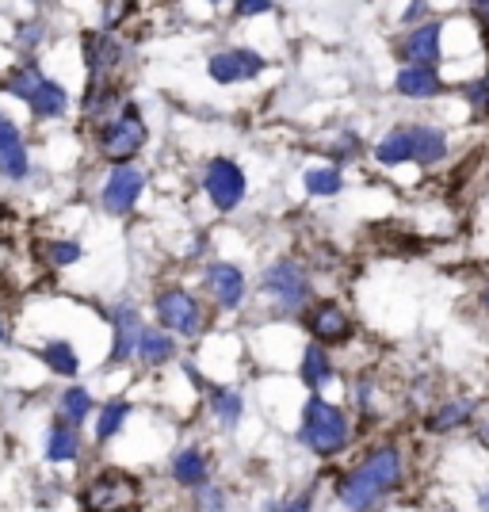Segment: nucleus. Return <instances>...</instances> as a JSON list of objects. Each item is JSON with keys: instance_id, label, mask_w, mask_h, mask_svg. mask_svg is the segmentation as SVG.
<instances>
[{"instance_id": "obj_1", "label": "nucleus", "mask_w": 489, "mask_h": 512, "mask_svg": "<svg viewBox=\"0 0 489 512\" xmlns=\"http://www.w3.org/2000/svg\"><path fill=\"white\" fill-rule=\"evenodd\" d=\"M402 482V451L394 444H379L356 470H348L337 482V497L348 512H367L379 497Z\"/></svg>"}, {"instance_id": "obj_2", "label": "nucleus", "mask_w": 489, "mask_h": 512, "mask_svg": "<svg viewBox=\"0 0 489 512\" xmlns=\"http://www.w3.org/2000/svg\"><path fill=\"white\" fill-rule=\"evenodd\" d=\"M348 417L344 409H337L325 398H310L306 409H302V425H298V440L314 455H337L348 444Z\"/></svg>"}, {"instance_id": "obj_3", "label": "nucleus", "mask_w": 489, "mask_h": 512, "mask_svg": "<svg viewBox=\"0 0 489 512\" xmlns=\"http://www.w3.org/2000/svg\"><path fill=\"white\" fill-rule=\"evenodd\" d=\"M142 486L138 478H130L123 470H100L81 493V509L85 512H138Z\"/></svg>"}, {"instance_id": "obj_4", "label": "nucleus", "mask_w": 489, "mask_h": 512, "mask_svg": "<svg viewBox=\"0 0 489 512\" xmlns=\"http://www.w3.org/2000/svg\"><path fill=\"white\" fill-rule=\"evenodd\" d=\"M146 146V123L134 104H123L115 119H107L100 127V153L115 165H130V157Z\"/></svg>"}, {"instance_id": "obj_5", "label": "nucleus", "mask_w": 489, "mask_h": 512, "mask_svg": "<svg viewBox=\"0 0 489 512\" xmlns=\"http://www.w3.org/2000/svg\"><path fill=\"white\" fill-rule=\"evenodd\" d=\"M260 291L276 302L279 310H302L310 302V276L302 272V264L295 260H279V264H268L264 276H260Z\"/></svg>"}, {"instance_id": "obj_6", "label": "nucleus", "mask_w": 489, "mask_h": 512, "mask_svg": "<svg viewBox=\"0 0 489 512\" xmlns=\"http://www.w3.org/2000/svg\"><path fill=\"white\" fill-rule=\"evenodd\" d=\"M157 318L165 325V333H176V337H199L203 329V310L184 287H169L157 295Z\"/></svg>"}, {"instance_id": "obj_7", "label": "nucleus", "mask_w": 489, "mask_h": 512, "mask_svg": "<svg viewBox=\"0 0 489 512\" xmlns=\"http://www.w3.org/2000/svg\"><path fill=\"white\" fill-rule=\"evenodd\" d=\"M245 188H249L245 184V172L230 157H214L211 165H207V172H203V192H207V199H211L218 211H234L237 203L245 199Z\"/></svg>"}, {"instance_id": "obj_8", "label": "nucleus", "mask_w": 489, "mask_h": 512, "mask_svg": "<svg viewBox=\"0 0 489 512\" xmlns=\"http://www.w3.org/2000/svg\"><path fill=\"white\" fill-rule=\"evenodd\" d=\"M207 73H211L218 85L253 81L256 73H264V58H260L256 50H245V46H234V50H218L211 62H207Z\"/></svg>"}, {"instance_id": "obj_9", "label": "nucleus", "mask_w": 489, "mask_h": 512, "mask_svg": "<svg viewBox=\"0 0 489 512\" xmlns=\"http://www.w3.org/2000/svg\"><path fill=\"white\" fill-rule=\"evenodd\" d=\"M142 188H146V172L138 169V165H115V172L107 176L104 184V211L127 214L138 203Z\"/></svg>"}, {"instance_id": "obj_10", "label": "nucleus", "mask_w": 489, "mask_h": 512, "mask_svg": "<svg viewBox=\"0 0 489 512\" xmlns=\"http://www.w3.org/2000/svg\"><path fill=\"white\" fill-rule=\"evenodd\" d=\"M440 35H444V27L436 20L413 27L402 43H398V58H405V65L436 69V62H440Z\"/></svg>"}, {"instance_id": "obj_11", "label": "nucleus", "mask_w": 489, "mask_h": 512, "mask_svg": "<svg viewBox=\"0 0 489 512\" xmlns=\"http://www.w3.org/2000/svg\"><path fill=\"white\" fill-rule=\"evenodd\" d=\"M81 46H85V65L92 73V81H107L111 69L123 62V43L111 31H88Z\"/></svg>"}, {"instance_id": "obj_12", "label": "nucleus", "mask_w": 489, "mask_h": 512, "mask_svg": "<svg viewBox=\"0 0 489 512\" xmlns=\"http://www.w3.org/2000/svg\"><path fill=\"white\" fill-rule=\"evenodd\" d=\"M31 172V157H27V142L23 130L0 111V176L8 180H23Z\"/></svg>"}, {"instance_id": "obj_13", "label": "nucleus", "mask_w": 489, "mask_h": 512, "mask_svg": "<svg viewBox=\"0 0 489 512\" xmlns=\"http://www.w3.org/2000/svg\"><path fill=\"white\" fill-rule=\"evenodd\" d=\"M207 291H211V299L222 310H237L245 302V276H241V268L226 264V260L207 264Z\"/></svg>"}, {"instance_id": "obj_14", "label": "nucleus", "mask_w": 489, "mask_h": 512, "mask_svg": "<svg viewBox=\"0 0 489 512\" xmlns=\"http://www.w3.org/2000/svg\"><path fill=\"white\" fill-rule=\"evenodd\" d=\"M306 325H310V333H314V341H318L321 348H325V344H341L352 337V321H348V314H344L337 302H318V306L310 310Z\"/></svg>"}, {"instance_id": "obj_15", "label": "nucleus", "mask_w": 489, "mask_h": 512, "mask_svg": "<svg viewBox=\"0 0 489 512\" xmlns=\"http://www.w3.org/2000/svg\"><path fill=\"white\" fill-rule=\"evenodd\" d=\"M111 329H115V344H111V360L123 363L134 356V348H138V337H142V318H138V310L134 306H115V314H111Z\"/></svg>"}, {"instance_id": "obj_16", "label": "nucleus", "mask_w": 489, "mask_h": 512, "mask_svg": "<svg viewBox=\"0 0 489 512\" xmlns=\"http://www.w3.org/2000/svg\"><path fill=\"white\" fill-rule=\"evenodd\" d=\"M394 88H398L402 96H409V100H436V96L444 92V81H440L436 69L405 65V69H398V77H394Z\"/></svg>"}, {"instance_id": "obj_17", "label": "nucleus", "mask_w": 489, "mask_h": 512, "mask_svg": "<svg viewBox=\"0 0 489 512\" xmlns=\"http://www.w3.org/2000/svg\"><path fill=\"white\" fill-rule=\"evenodd\" d=\"M46 463H73L77 455H81V432L73 425H65V421H54V425L46 428Z\"/></svg>"}, {"instance_id": "obj_18", "label": "nucleus", "mask_w": 489, "mask_h": 512, "mask_svg": "<svg viewBox=\"0 0 489 512\" xmlns=\"http://www.w3.org/2000/svg\"><path fill=\"white\" fill-rule=\"evenodd\" d=\"M172 478L180 482V486H207V478H211V463H207V455L199 448H184L176 451V459H172Z\"/></svg>"}, {"instance_id": "obj_19", "label": "nucleus", "mask_w": 489, "mask_h": 512, "mask_svg": "<svg viewBox=\"0 0 489 512\" xmlns=\"http://www.w3.org/2000/svg\"><path fill=\"white\" fill-rule=\"evenodd\" d=\"M123 111V92L111 81H92L85 92V115L88 119H115Z\"/></svg>"}, {"instance_id": "obj_20", "label": "nucleus", "mask_w": 489, "mask_h": 512, "mask_svg": "<svg viewBox=\"0 0 489 512\" xmlns=\"http://www.w3.org/2000/svg\"><path fill=\"white\" fill-rule=\"evenodd\" d=\"M134 356L142 363H169L176 356V341H172V333L165 329H157V325H142V337H138V348H134Z\"/></svg>"}, {"instance_id": "obj_21", "label": "nucleus", "mask_w": 489, "mask_h": 512, "mask_svg": "<svg viewBox=\"0 0 489 512\" xmlns=\"http://www.w3.org/2000/svg\"><path fill=\"white\" fill-rule=\"evenodd\" d=\"M27 107H31V115H39V119H62L65 111H69V92H65L58 81L46 77L43 85H39V92L27 100Z\"/></svg>"}, {"instance_id": "obj_22", "label": "nucleus", "mask_w": 489, "mask_h": 512, "mask_svg": "<svg viewBox=\"0 0 489 512\" xmlns=\"http://www.w3.org/2000/svg\"><path fill=\"white\" fill-rule=\"evenodd\" d=\"M375 161H379V165H390V169L413 161V130L409 127L386 130V138L375 146Z\"/></svg>"}, {"instance_id": "obj_23", "label": "nucleus", "mask_w": 489, "mask_h": 512, "mask_svg": "<svg viewBox=\"0 0 489 512\" xmlns=\"http://www.w3.org/2000/svg\"><path fill=\"white\" fill-rule=\"evenodd\" d=\"M413 130V161L417 165H440L447 157V138H444V130H436V127H409Z\"/></svg>"}, {"instance_id": "obj_24", "label": "nucleus", "mask_w": 489, "mask_h": 512, "mask_svg": "<svg viewBox=\"0 0 489 512\" xmlns=\"http://www.w3.org/2000/svg\"><path fill=\"white\" fill-rule=\"evenodd\" d=\"M298 375H302V383L310 386V390H321V386L333 379V360H329V352H325L321 344H306Z\"/></svg>"}, {"instance_id": "obj_25", "label": "nucleus", "mask_w": 489, "mask_h": 512, "mask_svg": "<svg viewBox=\"0 0 489 512\" xmlns=\"http://www.w3.org/2000/svg\"><path fill=\"white\" fill-rule=\"evenodd\" d=\"M39 360H43L54 375H62V379H73V375L81 371V356H77V348L69 341H46L43 352H39Z\"/></svg>"}, {"instance_id": "obj_26", "label": "nucleus", "mask_w": 489, "mask_h": 512, "mask_svg": "<svg viewBox=\"0 0 489 512\" xmlns=\"http://www.w3.org/2000/svg\"><path fill=\"white\" fill-rule=\"evenodd\" d=\"M43 81H46L43 69H39L35 62H27V65H16V69L4 77V85H0V88H4L8 96H16V100H23V104H27V100L39 92V85H43Z\"/></svg>"}, {"instance_id": "obj_27", "label": "nucleus", "mask_w": 489, "mask_h": 512, "mask_svg": "<svg viewBox=\"0 0 489 512\" xmlns=\"http://www.w3.org/2000/svg\"><path fill=\"white\" fill-rule=\"evenodd\" d=\"M470 413H474V402L470 398H463V402H447V406L432 409L425 417V428L428 432H436V436H444V432H451V428L467 425Z\"/></svg>"}, {"instance_id": "obj_28", "label": "nucleus", "mask_w": 489, "mask_h": 512, "mask_svg": "<svg viewBox=\"0 0 489 512\" xmlns=\"http://www.w3.org/2000/svg\"><path fill=\"white\" fill-rule=\"evenodd\" d=\"M88 417H92V394H88L85 386H69L62 394V402H58V421L77 428Z\"/></svg>"}, {"instance_id": "obj_29", "label": "nucleus", "mask_w": 489, "mask_h": 512, "mask_svg": "<svg viewBox=\"0 0 489 512\" xmlns=\"http://www.w3.org/2000/svg\"><path fill=\"white\" fill-rule=\"evenodd\" d=\"M127 417H130V402H123V398L107 402V406L100 409V417H96V440L107 444L111 436H119V428L127 425Z\"/></svg>"}, {"instance_id": "obj_30", "label": "nucleus", "mask_w": 489, "mask_h": 512, "mask_svg": "<svg viewBox=\"0 0 489 512\" xmlns=\"http://www.w3.org/2000/svg\"><path fill=\"white\" fill-rule=\"evenodd\" d=\"M211 409H214V417H218L222 425L234 428L237 421H241V413H245V402H241V394H237V390L214 386V390H211Z\"/></svg>"}, {"instance_id": "obj_31", "label": "nucleus", "mask_w": 489, "mask_h": 512, "mask_svg": "<svg viewBox=\"0 0 489 512\" xmlns=\"http://www.w3.org/2000/svg\"><path fill=\"white\" fill-rule=\"evenodd\" d=\"M302 184H306L310 195H337L344 188V176H341V169H333V165H321V169L302 172Z\"/></svg>"}, {"instance_id": "obj_32", "label": "nucleus", "mask_w": 489, "mask_h": 512, "mask_svg": "<svg viewBox=\"0 0 489 512\" xmlns=\"http://www.w3.org/2000/svg\"><path fill=\"white\" fill-rule=\"evenodd\" d=\"M264 512H314V497L310 493H295V497H279V501H268Z\"/></svg>"}, {"instance_id": "obj_33", "label": "nucleus", "mask_w": 489, "mask_h": 512, "mask_svg": "<svg viewBox=\"0 0 489 512\" xmlns=\"http://www.w3.org/2000/svg\"><path fill=\"white\" fill-rule=\"evenodd\" d=\"M81 260V245L77 241H54L50 245V264L54 268H69V264H77Z\"/></svg>"}, {"instance_id": "obj_34", "label": "nucleus", "mask_w": 489, "mask_h": 512, "mask_svg": "<svg viewBox=\"0 0 489 512\" xmlns=\"http://www.w3.org/2000/svg\"><path fill=\"white\" fill-rule=\"evenodd\" d=\"M199 505L203 512H226V493L207 482V486H199Z\"/></svg>"}, {"instance_id": "obj_35", "label": "nucleus", "mask_w": 489, "mask_h": 512, "mask_svg": "<svg viewBox=\"0 0 489 512\" xmlns=\"http://www.w3.org/2000/svg\"><path fill=\"white\" fill-rule=\"evenodd\" d=\"M329 150H333L337 165H341L344 157H356V153H360V138H356V134H341V138H337V142H333Z\"/></svg>"}, {"instance_id": "obj_36", "label": "nucleus", "mask_w": 489, "mask_h": 512, "mask_svg": "<svg viewBox=\"0 0 489 512\" xmlns=\"http://www.w3.org/2000/svg\"><path fill=\"white\" fill-rule=\"evenodd\" d=\"M264 12H272L268 0H241V4H234V16H264Z\"/></svg>"}, {"instance_id": "obj_37", "label": "nucleus", "mask_w": 489, "mask_h": 512, "mask_svg": "<svg viewBox=\"0 0 489 512\" xmlns=\"http://www.w3.org/2000/svg\"><path fill=\"white\" fill-rule=\"evenodd\" d=\"M467 96H470V104H474V111H482L486 115L489 111V92L482 81H474V85H467Z\"/></svg>"}, {"instance_id": "obj_38", "label": "nucleus", "mask_w": 489, "mask_h": 512, "mask_svg": "<svg viewBox=\"0 0 489 512\" xmlns=\"http://www.w3.org/2000/svg\"><path fill=\"white\" fill-rule=\"evenodd\" d=\"M130 4H104V31H111V27H119V16H127Z\"/></svg>"}, {"instance_id": "obj_39", "label": "nucleus", "mask_w": 489, "mask_h": 512, "mask_svg": "<svg viewBox=\"0 0 489 512\" xmlns=\"http://www.w3.org/2000/svg\"><path fill=\"white\" fill-rule=\"evenodd\" d=\"M425 12H428V4H409V8H405V23H413L417 16H425Z\"/></svg>"}, {"instance_id": "obj_40", "label": "nucleus", "mask_w": 489, "mask_h": 512, "mask_svg": "<svg viewBox=\"0 0 489 512\" xmlns=\"http://www.w3.org/2000/svg\"><path fill=\"white\" fill-rule=\"evenodd\" d=\"M356 402H360V409H367V402H371V383H360V390H356Z\"/></svg>"}, {"instance_id": "obj_41", "label": "nucleus", "mask_w": 489, "mask_h": 512, "mask_svg": "<svg viewBox=\"0 0 489 512\" xmlns=\"http://www.w3.org/2000/svg\"><path fill=\"white\" fill-rule=\"evenodd\" d=\"M478 501H482V512H489V490H482V497H478Z\"/></svg>"}, {"instance_id": "obj_42", "label": "nucleus", "mask_w": 489, "mask_h": 512, "mask_svg": "<svg viewBox=\"0 0 489 512\" xmlns=\"http://www.w3.org/2000/svg\"><path fill=\"white\" fill-rule=\"evenodd\" d=\"M482 306H486V310H489V287H486V291H482Z\"/></svg>"}, {"instance_id": "obj_43", "label": "nucleus", "mask_w": 489, "mask_h": 512, "mask_svg": "<svg viewBox=\"0 0 489 512\" xmlns=\"http://www.w3.org/2000/svg\"><path fill=\"white\" fill-rule=\"evenodd\" d=\"M0 341H8V333H4V329H0Z\"/></svg>"}, {"instance_id": "obj_44", "label": "nucleus", "mask_w": 489, "mask_h": 512, "mask_svg": "<svg viewBox=\"0 0 489 512\" xmlns=\"http://www.w3.org/2000/svg\"><path fill=\"white\" fill-rule=\"evenodd\" d=\"M482 85H486V92H489V73H486V81H482Z\"/></svg>"}]
</instances>
